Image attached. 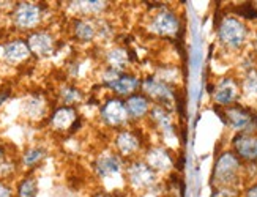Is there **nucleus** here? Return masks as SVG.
<instances>
[{
    "label": "nucleus",
    "instance_id": "nucleus-34",
    "mask_svg": "<svg viewBox=\"0 0 257 197\" xmlns=\"http://www.w3.org/2000/svg\"><path fill=\"white\" fill-rule=\"evenodd\" d=\"M254 126H255V131H257V114H255V120H254Z\"/></svg>",
    "mask_w": 257,
    "mask_h": 197
},
{
    "label": "nucleus",
    "instance_id": "nucleus-22",
    "mask_svg": "<svg viewBox=\"0 0 257 197\" xmlns=\"http://www.w3.org/2000/svg\"><path fill=\"white\" fill-rule=\"evenodd\" d=\"M147 120H150V123L158 131H161V133H169V131L172 129V114H171V109H167L164 106L153 104Z\"/></svg>",
    "mask_w": 257,
    "mask_h": 197
},
{
    "label": "nucleus",
    "instance_id": "nucleus-18",
    "mask_svg": "<svg viewBox=\"0 0 257 197\" xmlns=\"http://www.w3.org/2000/svg\"><path fill=\"white\" fill-rule=\"evenodd\" d=\"M30 56H32V52L29 49L27 41L19 40V38L7 41L5 45L0 48V57H2V60L7 62L8 65L24 63L26 60H29Z\"/></svg>",
    "mask_w": 257,
    "mask_h": 197
},
{
    "label": "nucleus",
    "instance_id": "nucleus-14",
    "mask_svg": "<svg viewBox=\"0 0 257 197\" xmlns=\"http://www.w3.org/2000/svg\"><path fill=\"white\" fill-rule=\"evenodd\" d=\"M126 161L118 156L115 151H109L99 155L93 162V170L99 178H112L120 173H125Z\"/></svg>",
    "mask_w": 257,
    "mask_h": 197
},
{
    "label": "nucleus",
    "instance_id": "nucleus-31",
    "mask_svg": "<svg viewBox=\"0 0 257 197\" xmlns=\"http://www.w3.org/2000/svg\"><path fill=\"white\" fill-rule=\"evenodd\" d=\"M10 98V90H0V107H2V104Z\"/></svg>",
    "mask_w": 257,
    "mask_h": 197
},
{
    "label": "nucleus",
    "instance_id": "nucleus-24",
    "mask_svg": "<svg viewBox=\"0 0 257 197\" xmlns=\"http://www.w3.org/2000/svg\"><path fill=\"white\" fill-rule=\"evenodd\" d=\"M22 109H24V114L30 120H40L41 117H44L48 114V103L43 96L33 95L24 103V107Z\"/></svg>",
    "mask_w": 257,
    "mask_h": 197
},
{
    "label": "nucleus",
    "instance_id": "nucleus-11",
    "mask_svg": "<svg viewBox=\"0 0 257 197\" xmlns=\"http://www.w3.org/2000/svg\"><path fill=\"white\" fill-rule=\"evenodd\" d=\"M230 150L249 166H257V131L237 133L230 140Z\"/></svg>",
    "mask_w": 257,
    "mask_h": 197
},
{
    "label": "nucleus",
    "instance_id": "nucleus-16",
    "mask_svg": "<svg viewBox=\"0 0 257 197\" xmlns=\"http://www.w3.org/2000/svg\"><path fill=\"white\" fill-rule=\"evenodd\" d=\"M27 45L35 57H49L55 51V40L46 30H33L27 38Z\"/></svg>",
    "mask_w": 257,
    "mask_h": 197
},
{
    "label": "nucleus",
    "instance_id": "nucleus-25",
    "mask_svg": "<svg viewBox=\"0 0 257 197\" xmlns=\"http://www.w3.org/2000/svg\"><path fill=\"white\" fill-rule=\"evenodd\" d=\"M232 15L240 18L244 23H257V7L254 2H244V4H238L232 8Z\"/></svg>",
    "mask_w": 257,
    "mask_h": 197
},
{
    "label": "nucleus",
    "instance_id": "nucleus-17",
    "mask_svg": "<svg viewBox=\"0 0 257 197\" xmlns=\"http://www.w3.org/2000/svg\"><path fill=\"white\" fill-rule=\"evenodd\" d=\"M152 106L153 103L142 92H138L128 96L125 100V107L128 112L130 123H138L147 118L152 111Z\"/></svg>",
    "mask_w": 257,
    "mask_h": 197
},
{
    "label": "nucleus",
    "instance_id": "nucleus-4",
    "mask_svg": "<svg viewBox=\"0 0 257 197\" xmlns=\"http://www.w3.org/2000/svg\"><path fill=\"white\" fill-rule=\"evenodd\" d=\"M147 29L158 38H175L182 32V21L171 7H163L150 15Z\"/></svg>",
    "mask_w": 257,
    "mask_h": 197
},
{
    "label": "nucleus",
    "instance_id": "nucleus-1",
    "mask_svg": "<svg viewBox=\"0 0 257 197\" xmlns=\"http://www.w3.org/2000/svg\"><path fill=\"white\" fill-rule=\"evenodd\" d=\"M246 175V164H244L232 150H224L215 161L211 180L216 186L219 197H241L238 188Z\"/></svg>",
    "mask_w": 257,
    "mask_h": 197
},
{
    "label": "nucleus",
    "instance_id": "nucleus-28",
    "mask_svg": "<svg viewBox=\"0 0 257 197\" xmlns=\"http://www.w3.org/2000/svg\"><path fill=\"white\" fill-rule=\"evenodd\" d=\"M37 194H38V181L35 177L29 175V177L19 181L18 192H16L18 197H37Z\"/></svg>",
    "mask_w": 257,
    "mask_h": 197
},
{
    "label": "nucleus",
    "instance_id": "nucleus-19",
    "mask_svg": "<svg viewBox=\"0 0 257 197\" xmlns=\"http://www.w3.org/2000/svg\"><path fill=\"white\" fill-rule=\"evenodd\" d=\"M240 90H241V100L248 103L246 106L252 107V104H257V68L255 67L244 70L243 76L240 78Z\"/></svg>",
    "mask_w": 257,
    "mask_h": 197
},
{
    "label": "nucleus",
    "instance_id": "nucleus-13",
    "mask_svg": "<svg viewBox=\"0 0 257 197\" xmlns=\"http://www.w3.org/2000/svg\"><path fill=\"white\" fill-rule=\"evenodd\" d=\"M145 162L149 164V166L158 173V175H163V173H171L175 167V158L172 153L161 147V145H152V147H147L144 151V156Z\"/></svg>",
    "mask_w": 257,
    "mask_h": 197
},
{
    "label": "nucleus",
    "instance_id": "nucleus-15",
    "mask_svg": "<svg viewBox=\"0 0 257 197\" xmlns=\"http://www.w3.org/2000/svg\"><path fill=\"white\" fill-rule=\"evenodd\" d=\"M141 82L142 79L136 73L133 71H123L120 73L114 81H110L106 84V89H109L114 93V96L121 98V100H126L128 96L141 92Z\"/></svg>",
    "mask_w": 257,
    "mask_h": 197
},
{
    "label": "nucleus",
    "instance_id": "nucleus-9",
    "mask_svg": "<svg viewBox=\"0 0 257 197\" xmlns=\"http://www.w3.org/2000/svg\"><path fill=\"white\" fill-rule=\"evenodd\" d=\"M99 117H101L103 123L112 129H123L128 123V112L125 107V100L121 98L112 96L107 98V100L101 104V109H99Z\"/></svg>",
    "mask_w": 257,
    "mask_h": 197
},
{
    "label": "nucleus",
    "instance_id": "nucleus-21",
    "mask_svg": "<svg viewBox=\"0 0 257 197\" xmlns=\"http://www.w3.org/2000/svg\"><path fill=\"white\" fill-rule=\"evenodd\" d=\"M104 60H106V68H112V70L120 71V73L128 71V65L131 62L130 52L121 46L110 48L104 54Z\"/></svg>",
    "mask_w": 257,
    "mask_h": 197
},
{
    "label": "nucleus",
    "instance_id": "nucleus-30",
    "mask_svg": "<svg viewBox=\"0 0 257 197\" xmlns=\"http://www.w3.org/2000/svg\"><path fill=\"white\" fill-rule=\"evenodd\" d=\"M0 197H13L11 188L7 183H4V181H0Z\"/></svg>",
    "mask_w": 257,
    "mask_h": 197
},
{
    "label": "nucleus",
    "instance_id": "nucleus-32",
    "mask_svg": "<svg viewBox=\"0 0 257 197\" xmlns=\"http://www.w3.org/2000/svg\"><path fill=\"white\" fill-rule=\"evenodd\" d=\"M5 158V153H4V148H0V162H2V159Z\"/></svg>",
    "mask_w": 257,
    "mask_h": 197
},
{
    "label": "nucleus",
    "instance_id": "nucleus-29",
    "mask_svg": "<svg viewBox=\"0 0 257 197\" xmlns=\"http://www.w3.org/2000/svg\"><path fill=\"white\" fill-rule=\"evenodd\" d=\"M241 197H257V181L249 183L246 188L243 189Z\"/></svg>",
    "mask_w": 257,
    "mask_h": 197
},
{
    "label": "nucleus",
    "instance_id": "nucleus-20",
    "mask_svg": "<svg viewBox=\"0 0 257 197\" xmlns=\"http://www.w3.org/2000/svg\"><path fill=\"white\" fill-rule=\"evenodd\" d=\"M73 37L81 43H92L95 38H98L95 19L76 18L73 21Z\"/></svg>",
    "mask_w": 257,
    "mask_h": 197
},
{
    "label": "nucleus",
    "instance_id": "nucleus-7",
    "mask_svg": "<svg viewBox=\"0 0 257 197\" xmlns=\"http://www.w3.org/2000/svg\"><path fill=\"white\" fill-rule=\"evenodd\" d=\"M208 92L216 107H227L240 103L241 100L240 79L235 78V76H224V78H221L219 81L208 87Z\"/></svg>",
    "mask_w": 257,
    "mask_h": 197
},
{
    "label": "nucleus",
    "instance_id": "nucleus-27",
    "mask_svg": "<svg viewBox=\"0 0 257 197\" xmlns=\"http://www.w3.org/2000/svg\"><path fill=\"white\" fill-rule=\"evenodd\" d=\"M59 93H60V98L63 101V106H73L74 107V104L82 101V92L79 89H76L74 85H70V84L63 85Z\"/></svg>",
    "mask_w": 257,
    "mask_h": 197
},
{
    "label": "nucleus",
    "instance_id": "nucleus-26",
    "mask_svg": "<svg viewBox=\"0 0 257 197\" xmlns=\"http://www.w3.org/2000/svg\"><path fill=\"white\" fill-rule=\"evenodd\" d=\"M44 156H46V150L43 147H30L22 155V164L26 167H35L44 159Z\"/></svg>",
    "mask_w": 257,
    "mask_h": 197
},
{
    "label": "nucleus",
    "instance_id": "nucleus-6",
    "mask_svg": "<svg viewBox=\"0 0 257 197\" xmlns=\"http://www.w3.org/2000/svg\"><path fill=\"white\" fill-rule=\"evenodd\" d=\"M141 92L149 98L153 104H160L171 109L175 101L174 87L161 81L156 74L144 76L141 82Z\"/></svg>",
    "mask_w": 257,
    "mask_h": 197
},
{
    "label": "nucleus",
    "instance_id": "nucleus-2",
    "mask_svg": "<svg viewBox=\"0 0 257 197\" xmlns=\"http://www.w3.org/2000/svg\"><path fill=\"white\" fill-rule=\"evenodd\" d=\"M251 37L249 24H246L240 18L224 15L216 26V40L219 46L226 52H240L248 45Z\"/></svg>",
    "mask_w": 257,
    "mask_h": 197
},
{
    "label": "nucleus",
    "instance_id": "nucleus-8",
    "mask_svg": "<svg viewBox=\"0 0 257 197\" xmlns=\"http://www.w3.org/2000/svg\"><path fill=\"white\" fill-rule=\"evenodd\" d=\"M114 148L117 155L125 161H133L139 158V153L145 151L147 147L144 145V139L136 128H123L115 133Z\"/></svg>",
    "mask_w": 257,
    "mask_h": 197
},
{
    "label": "nucleus",
    "instance_id": "nucleus-10",
    "mask_svg": "<svg viewBox=\"0 0 257 197\" xmlns=\"http://www.w3.org/2000/svg\"><path fill=\"white\" fill-rule=\"evenodd\" d=\"M11 21L18 30L33 32V29H37L43 21V7L30 2L18 4L13 10V15H11Z\"/></svg>",
    "mask_w": 257,
    "mask_h": 197
},
{
    "label": "nucleus",
    "instance_id": "nucleus-12",
    "mask_svg": "<svg viewBox=\"0 0 257 197\" xmlns=\"http://www.w3.org/2000/svg\"><path fill=\"white\" fill-rule=\"evenodd\" d=\"M49 123L57 133H76V129L82 125L81 117L77 115L76 107L73 106H59L54 109L49 117Z\"/></svg>",
    "mask_w": 257,
    "mask_h": 197
},
{
    "label": "nucleus",
    "instance_id": "nucleus-5",
    "mask_svg": "<svg viewBox=\"0 0 257 197\" xmlns=\"http://www.w3.org/2000/svg\"><path fill=\"white\" fill-rule=\"evenodd\" d=\"M221 117L235 134L237 133H252V131H255L254 109L246 104H243V103L221 107Z\"/></svg>",
    "mask_w": 257,
    "mask_h": 197
},
{
    "label": "nucleus",
    "instance_id": "nucleus-3",
    "mask_svg": "<svg viewBox=\"0 0 257 197\" xmlns=\"http://www.w3.org/2000/svg\"><path fill=\"white\" fill-rule=\"evenodd\" d=\"M125 178L133 191L144 192L153 189L158 184L160 175L145 162L144 158H136L133 161H128L125 167Z\"/></svg>",
    "mask_w": 257,
    "mask_h": 197
},
{
    "label": "nucleus",
    "instance_id": "nucleus-23",
    "mask_svg": "<svg viewBox=\"0 0 257 197\" xmlns=\"http://www.w3.org/2000/svg\"><path fill=\"white\" fill-rule=\"evenodd\" d=\"M110 4L107 2H73L70 4V8L77 12L81 16L79 18H90L95 19L96 16L103 15L109 8Z\"/></svg>",
    "mask_w": 257,
    "mask_h": 197
},
{
    "label": "nucleus",
    "instance_id": "nucleus-33",
    "mask_svg": "<svg viewBox=\"0 0 257 197\" xmlns=\"http://www.w3.org/2000/svg\"><path fill=\"white\" fill-rule=\"evenodd\" d=\"M210 197H219V194H218V192H216V191H215V192H213V194H211V195H210Z\"/></svg>",
    "mask_w": 257,
    "mask_h": 197
}]
</instances>
